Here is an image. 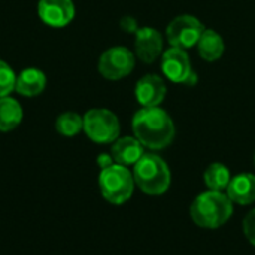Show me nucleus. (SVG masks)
<instances>
[{"label": "nucleus", "mask_w": 255, "mask_h": 255, "mask_svg": "<svg viewBox=\"0 0 255 255\" xmlns=\"http://www.w3.org/2000/svg\"><path fill=\"white\" fill-rule=\"evenodd\" d=\"M134 137L148 149L167 148L175 139V124L170 115L161 108H142L131 120Z\"/></svg>", "instance_id": "1"}, {"label": "nucleus", "mask_w": 255, "mask_h": 255, "mask_svg": "<svg viewBox=\"0 0 255 255\" xmlns=\"http://www.w3.org/2000/svg\"><path fill=\"white\" fill-rule=\"evenodd\" d=\"M194 224L203 229H218L233 215V202L223 191H205L199 194L190 208Z\"/></svg>", "instance_id": "2"}, {"label": "nucleus", "mask_w": 255, "mask_h": 255, "mask_svg": "<svg viewBox=\"0 0 255 255\" xmlns=\"http://www.w3.org/2000/svg\"><path fill=\"white\" fill-rule=\"evenodd\" d=\"M134 184L149 196L164 194L172 182V173L166 161L157 154H143L133 169Z\"/></svg>", "instance_id": "3"}, {"label": "nucleus", "mask_w": 255, "mask_h": 255, "mask_svg": "<svg viewBox=\"0 0 255 255\" xmlns=\"http://www.w3.org/2000/svg\"><path fill=\"white\" fill-rule=\"evenodd\" d=\"M134 178L133 173L121 164L114 163L112 166L100 170L99 175V188L105 200L112 205L126 203L134 191Z\"/></svg>", "instance_id": "4"}, {"label": "nucleus", "mask_w": 255, "mask_h": 255, "mask_svg": "<svg viewBox=\"0 0 255 255\" xmlns=\"http://www.w3.org/2000/svg\"><path fill=\"white\" fill-rule=\"evenodd\" d=\"M84 133L94 143H114L120 136V121L117 115L105 108H94L85 112Z\"/></svg>", "instance_id": "5"}, {"label": "nucleus", "mask_w": 255, "mask_h": 255, "mask_svg": "<svg viewBox=\"0 0 255 255\" xmlns=\"http://www.w3.org/2000/svg\"><path fill=\"white\" fill-rule=\"evenodd\" d=\"M203 31L205 27L200 19L193 15H179L167 25L166 37L172 48L187 51L197 45Z\"/></svg>", "instance_id": "6"}, {"label": "nucleus", "mask_w": 255, "mask_h": 255, "mask_svg": "<svg viewBox=\"0 0 255 255\" xmlns=\"http://www.w3.org/2000/svg\"><path fill=\"white\" fill-rule=\"evenodd\" d=\"M136 64L134 54L124 48V46H114L106 49L97 63L99 73L109 79V81H118L126 76H128Z\"/></svg>", "instance_id": "7"}, {"label": "nucleus", "mask_w": 255, "mask_h": 255, "mask_svg": "<svg viewBox=\"0 0 255 255\" xmlns=\"http://www.w3.org/2000/svg\"><path fill=\"white\" fill-rule=\"evenodd\" d=\"M161 70L166 75V78L175 84L194 85L197 82V75L191 67V61L187 51L184 49L170 48L166 52H163Z\"/></svg>", "instance_id": "8"}, {"label": "nucleus", "mask_w": 255, "mask_h": 255, "mask_svg": "<svg viewBox=\"0 0 255 255\" xmlns=\"http://www.w3.org/2000/svg\"><path fill=\"white\" fill-rule=\"evenodd\" d=\"M73 0H39L37 15L40 21L52 28L67 27L75 18Z\"/></svg>", "instance_id": "9"}, {"label": "nucleus", "mask_w": 255, "mask_h": 255, "mask_svg": "<svg viewBox=\"0 0 255 255\" xmlns=\"http://www.w3.org/2000/svg\"><path fill=\"white\" fill-rule=\"evenodd\" d=\"M167 88L161 76L149 73L140 78L136 84L134 94L143 108H157L163 103Z\"/></svg>", "instance_id": "10"}, {"label": "nucleus", "mask_w": 255, "mask_h": 255, "mask_svg": "<svg viewBox=\"0 0 255 255\" xmlns=\"http://www.w3.org/2000/svg\"><path fill=\"white\" fill-rule=\"evenodd\" d=\"M136 57L143 63H154L163 54V37L152 27H143L136 31L134 39Z\"/></svg>", "instance_id": "11"}, {"label": "nucleus", "mask_w": 255, "mask_h": 255, "mask_svg": "<svg viewBox=\"0 0 255 255\" xmlns=\"http://www.w3.org/2000/svg\"><path fill=\"white\" fill-rule=\"evenodd\" d=\"M145 154V146L136 137H118L111 148V155L117 164L134 166Z\"/></svg>", "instance_id": "12"}, {"label": "nucleus", "mask_w": 255, "mask_h": 255, "mask_svg": "<svg viewBox=\"0 0 255 255\" xmlns=\"http://www.w3.org/2000/svg\"><path fill=\"white\" fill-rule=\"evenodd\" d=\"M226 194L233 203L251 205L255 202V175L239 173L232 178Z\"/></svg>", "instance_id": "13"}, {"label": "nucleus", "mask_w": 255, "mask_h": 255, "mask_svg": "<svg viewBox=\"0 0 255 255\" xmlns=\"http://www.w3.org/2000/svg\"><path fill=\"white\" fill-rule=\"evenodd\" d=\"M46 88V75L37 67H27L16 75L15 91L24 97H36Z\"/></svg>", "instance_id": "14"}, {"label": "nucleus", "mask_w": 255, "mask_h": 255, "mask_svg": "<svg viewBox=\"0 0 255 255\" xmlns=\"http://www.w3.org/2000/svg\"><path fill=\"white\" fill-rule=\"evenodd\" d=\"M24 112L19 102L10 96L0 97V131L7 133L15 130L22 121Z\"/></svg>", "instance_id": "15"}, {"label": "nucleus", "mask_w": 255, "mask_h": 255, "mask_svg": "<svg viewBox=\"0 0 255 255\" xmlns=\"http://www.w3.org/2000/svg\"><path fill=\"white\" fill-rule=\"evenodd\" d=\"M197 49L199 54L203 60L206 61H217L223 57L224 54V40L223 37L211 28H205L203 34L200 36L197 42Z\"/></svg>", "instance_id": "16"}, {"label": "nucleus", "mask_w": 255, "mask_h": 255, "mask_svg": "<svg viewBox=\"0 0 255 255\" xmlns=\"http://www.w3.org/2000/svg\"><path fill=\"white\" fill-rule=\"evenodd\" d=\"M203 181H205V185L212 191H226L232 181V175H230V170L224 164L212 163L205 170Z\"/></svg>", "instance_id": "17"}, {"label": "nucleus", "mask_w": 255, "mask_h": 255, "mask_svg": "<svg viewBox=\"0 0 255 255\" xmlns=\"http://www.w3.org/2000/svg\"><path fill=\"white\" fill-rule=\"evenodd\" d=\"M55 130L64 137H73L84 130V118L76 112H63L55 120Z\"/></svg>", "instance_id": "18"}, {"label": "nucleus", "mask_w": 255, "mask_h": 255, "mask_svg": "<svg viewBox=\"0 0 255 255\" xmlns=\"http://www.w3.org/2000/svg\"><path fill=\"white\" fill-rule=\"evenodd\" d=\"M15 84L16 75L13 69L4 60H0V97H6L15 91Z\"/></svg>", "instance_id": "19"}, {"label": "nucleus", "mask_w": 255, "mask_h": 255, "mask_svg": "<svg viewBox=\"0 0 255 255\" xmlns=\"http://www.w3.org/2000/svg\"><path fill=\"white\" fill-rule=\"evenodd\" d=\"M242 229H244L245 238L250 241L251 245L255 247V209L247 214V217L244 218V223H242Z\"/></svg>", "instance_id": "20"}, {"label": "nucleus", "mask_w": 255, "mask_h": 255, "mask_svg": "<svg viewBox=\"0 0 255 255\" xmlns=\"http://www.w3.org/2000/svg\"><path fill=\"white\" fill-rule=\"evenodd\" d=\"M115 161H114V158H112V155H108V154H100L99 157H97V164H99V167L103 170V169H106V167H109V166H112Z\"/></svg>", "instance_id": "21"}, {"label": "nucleus", "mask_w": 255, "mask_h": 255, "mask_svg": "<svg viewBox=\"0 0 255 255\" xmlns=\"http://www.w3.org/2000/svg\"><path fill=\"white\" fill-rule=\"evenodd\" d=\"M254 163H255V155H254Z\"/></svg>", "instance_id": "22"}]
</instances>
